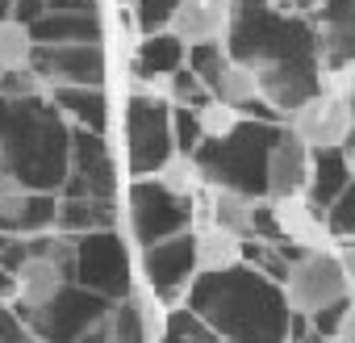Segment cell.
I'll return each mask as SVG.
<instances>
[{
	"instance_id": "obj_1",
	"label": "cell",
	"mask_w": 355,
	"mask_h": 343,
	"mask_svg": "<svg viewBox=\"0 0 355 343\" xmlns=\"http://www.w3.org/2000/svg\"><path fill=\"white\" fill-rule=\"evenodd\" d=\"M67 126L55 101L42 92L17 97L0 126V167H9L26 189H59L67 176Z\"/></svg>"
},
{
	"instance_id": "obj_2",
	"label": "cell",
	"mask_w": 355,
	"mask_h": 343,
	"mask_svg": "<svg viewBox=\"0 0 355 343\" xmlns=\"http://www.w3.org/2000/svg\"><path fill=\"white\" fill-rule=\"evenodd\" d=\"M347 297H351V276H347L334 243L301 251L284 272V306H288V314L313 318L322 310L343 306Z\"/></svg>"
},
{
	"instance_id": "obj_3",
	"label": "cell",
	"mask_w": 355,
	"mask_h": 343,
	"mask_svg": "<svg viewBox=\"0 0 355 343\" xmlns=\"http://www.w3.org/2000/svg\"><path fill=\"white\" fill-rule=\"evenodd\" d=\"M284 130L297 134L313 151H343L355 138V101L318 88L313 97H305L288 109Z\"/></svg>"
},
{
	"instance_id": "obj_4",
	"label": "cell",
	"mask_w": 355,
	"mask_h": 343,
	"mask_svg": "<svg viewBox=\"0 0 355 343\" xmlns=\"http://www.w3.org/2000/svg\"><path fill=\"white\" fill-rule=\"evenodd\" d=\"M105 310L109 306L101 297H92V293H84V289H76L67 281L59 289V297L30 318V331L42 335V339H92V331H96Z\"/></svg>"
},
{
	"instance_id": "obj_5",
	"label": "cell",
	"mask_w": 355,
	"mask_h": 343,
	"mask_svg": "<svg viewBox=\"0 0 355 343\" xmlns=\"http://www.w3.org/2000/svg\"><path fill=\"white\" fill-rule=\"evenodd\" d=\"M30 67L46 84H105V51L96 42H34Z\"/></svg>"
},
{
	"instance_id": "obj_6",
	"label": "cell",
	"mask_w": 355,
	"mask_h": 343,
	"mask_svg": "<svg viewBox=\"0 0 355 343\" xmlns=\"http://www.w3.org/2000/svg\"><path fill=\"white\" fill-rule=\"evenodd\" d=\"M171 38L193 47H222L234 30V0H175L167 26Z\"/></svg>"
},
{
	"instance_id": "obj_7",
	"label": "cell",
	"mask_w": 355,
	"mask_h": 343,
	"mask_svg": "<svg viewBox=\"0 0 355 343\" xmlns=\"http://www.w3.org/2000/svg\"><path fill=\"white\" fill-rule=\"evenodd\" d=\"M313 176V147H305L297 134H280L263 151V193L268 201H280L288 193H305Z\"/></svg>"
},
{
	"instance_id": "obj_8",
	"label": "cell",
	"mask_w": 355,
	"mask_h": 343,
	"mask_svg": "<svg viewBox=\"0 0 355 343\" xmlns=\"http://www.w3.org/2000/svg\"><path fill=\"white\" fill-rule=\"evenodd\" d=\"M163 105L167 101H155V97H138L134 92V109H130V142H134L130 147V159H134V172H159V163L175 151Z\"/></svg>"
},
{
	"instance_id": "obj_9",
	"label": "cell",
	"mask_w": 355,
	"mask_h": 343,
	"mask_svg": "<svg viewBox=\"0 0 355 343\" xmlns=\"http://www.w3.org/2000/svg\"><path fill=\"white\" fill-rule=\"evenodd\" d=\"M268 210H272L276 231H280L293 247L309 251V247H330V243H334V239H330V226H326V214L309 201V193H288V197H280V201H268Z\"/></svg>"
},
{
	"instance_id": "obj_10",
	"label": "cell",
	"mask_w": 355,
	"mask_h": 343,
	"mask_svg": "<svg viewBox=\"0 0 355 343\" xmlns=\"http://www.w3.org/2000/svg\"><path fill=\"white\" fill-rule=\"evenodd\" d=\"M76 276L84 285H96L105 293H121L130 289V268H125V251L113 235H92L80 243V260H76Z\"/></svg>"
},
{
	"instance_id": "obj_11",
	"label": "cell",
	"mask_w": 355,
	"mask_h": 343,
	"mask_svg": "<svg viewBox=\"0 0 355 343\" xmlns=\"http://www.w3.org/2000/svg\"><path fill=\"white\" fill-rule=\"evenodd\" d=\"M247 260V235L222 226V222H201L193 231V268L201 276H226L239 272Z\"/></svg>"
},
{
	"instance_id": "obj_12",
	"label": "cell",
	"mask_w": 355,
	"mask_h": 343,
	"mask_svg": "<svg viewBox=\"0 0 355 343\" xmlns=\"http://www.w3.org/2000/svg\"><path fill=\"white\" fill-rule=\"evenodd\" d=\"M71 276L51 260V256H30L17 272V297H13V310L30 322L42 306H51L59 297V289L67 285Z\"/></svg>"
},
{
	"instance_id": "obj_13",
	"label": "cell",
	"mask_w": 355,
	"mask_h": 343,
	"mask_svg": "<svg viewBox=\"0 0 355 343\" xmlns=\"http://www.w3.org/2000/svg\"><path fill=\"white\" fill-rule=\"evenodd\" d=\"M214 97H222V101H230V105H255L259 97H263V67L255 63V59H222V67L209 76V84H205Z\"/></svg>"
},
{
	"instance_id": "obj_14",
	"label": "cell",
	"mask_w": 355,
	"mask_h": 343,
	"mask_svg": "<svg viewBox=\"0 0 355 343\" xmlns=\"http://www.w3.org/2000/svg\"><path fill=\"white\" fill-rule=\"evenodd\" d=\"M259 201L243 189V185H222V181H209V218L239 231V235H251L259 226Z\"/></svg>"
},
{
	"instance_id": "obj_15",
	"label": "cell",
	"mask_w": 355,
	"mask_h": 343,
	"mask_svg": "<svg viewBox=\"0 0 355 343\" xmlns=\"http://www.w3.org/2000/svg\"><path fill=\"white\" fill-rule=\"evenodd\" d=\"M193 235H180V239H171V243H155L146 251V281L167 293L171 285H180L184 276H193Z\"/></svg>"
},
{
	"instance_id": "obj_16",
	"label": "cell",
	"mask_w": 355,
	"mask_h": 343,
	"mask_svg": "<svg viewBox=\"0 0 355 343\" xmlns=\"http://www.w3.org/2000/svg\"><path fill=\"white\" fill-rule=\"evenodd\" d=\"M34 42H96V17L92 13H59L46 9L34 26Z\"/></svg>"
},
{
	"instance_id": "obj_17",
	"label": "cell",
	"mask_w": 355,
	"mask_h": 343,
	"mask_svg": "<svg viewBox=\"0 0 355 343\" xmlns=\"http://www.w3.org/2000/svg\"><path fill=\"white\" fill-rule=\"evenodd\" d=\"M155 181H159L163 189H171L175 197H189V201H193V193H197V189H205V185H209V181H205L201 159H197L193 151H180V147H175V151L159 163Z\"/></svg>"
},
{
	"instance_id": "obj_18",
	"label": "cell",
	"mask_w": 355,
	"mask_h": 343,
	"mask_svg": "<svg viewBox=\"0 0 355 343\" xmlns=\"http://www.w3.org/2000/svg\"><path fill=\"white\" fill-rule=\"evenodd\" d=\"M55 105L67 109L80 126L105 130V97H101V84H55Z\"/></svg>"
},
{
	"instance_id": "obj_19",
	"label": "cell",
	"mask_w": 355,
	"mask_h": 343,
	"mask_svg": "<svg viewBox=\"0 0 355 343\" xmlns=\"http://www.w3.org/2000/svg\"><path fill=\"white\" fill-rule=\"evenodd\" d=\"M193 113H197V130H201L205 142H222V138H230V134L243 130V105H230V101H222L214 92Z\"/></svg>"
},
{
	"instance_id": "obj_20",
	"label": "cell",
	"mask_w": 355,
	"mask_h": 343,
	"mask_svg": "<svg viewBox=\"0 0 355 343\" xmlns=\"http://www.w3.org/2000/svg\"><path fill=\"white\" fill-rule=\"evenodd\" d=\"M34 59V30L21 17L0 22V72H21Z\"/></svg>"
},
{
	"instance_id": "obj_21",
	"label": "cell",
	"mask_w": 355,
	"mask_h": 343,
	"mask_svg": "<svg viewBox=\"0 0 355 343\" xmlns=\"http://www.w3.org/2000/svg\"><path fill=\"white\" fill-rule=\"evenodd\" d=\"M26 335H34V331H30V322L13 310V301L0 297V339H26Z\"/></svg>"
},
{
	"instance_id": "obj_22",
	"label": "cell",
	"mask_w": 355,
	"mask_h": 343,
	"mask_svg": "<svg viewBox=\"0 0 355 343\" xmlns=\"http://www.w3.org/2000/svg\"><path fill=\"white\" fill-rule=\"evenodd\" d=\"M334 339L338 343H355V301H347L338 310V322H334Z\"/></svg>"
},
{
	"instance_id": "obj_23",
	"label": "cell",
	"mask_w": 355,
	"mask_h": 343,
	"mask_svg": "<svg viewBox=\"0 0 355 343\" xmlns=\"http://www.w3.org/2000/svg\"><path fill=\"white\" fill-rule=\"evenodd\" d=\"M96 0H46V9H59V13H92Z\"/></svg>"
},
{
	"instance_id": "obj_24",
	"label": "cell",
	"mask_w": 355,
	"mask_h": 343,
	"mask_svg": "<svg viewBox=\"0 0 355 343\" xmlns=\"http://www.w3.org/2000/svg\"><path fill=\"white\" fill-rule=\"evenodd\" d=\"M0 297H5V301L17 297V272H9L5 264H0Z\"/></svg>"
},
{
	"instance_id": "obj_25",
	"label": "cell",
	"mask_w": 355,
	"mask_h": 343,
	"mask_svg": "<svg viewBox=\"0 0 355 343\" xmlns=\"http://www.w3.org/2000/svg\"><path fill=\"white\" fill-rule=\"evenodd\" d=\"M343 163H347V172H351V181H355V138L343 147Z\"/></svg>"
},
{
	"instance_id": "obj_26",
	"label": "cell",
	"mask_w": 355,
	"mask_h": 343,
	"mask_svg": "<svg viewBox=\"0 0 355 343\" xmlns=\"http://www.w3.org/2000/svg\"><path fill=\"white\" fill-rule=\"evenodd\" d=\"M343 67H347V72H351V76H355V59H347V63H343Z\"/></svg>"
}]
</instances>
